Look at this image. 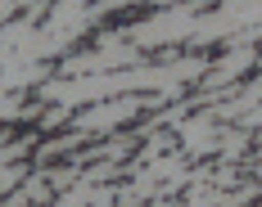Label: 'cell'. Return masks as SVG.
Here are the masks:
<instances>
[{"instance_id": "cell-1", "label": "cell", "mask_w": 262, "mask_h": 207, "mask_svg": "<svg viewBox=\"0 0 262 207\" xmlns=\"http://www.w3.org/2000/svg\"><path fill=\"white\" fill-rule=\"evenodd\" d=\"M208 14L204 0H177V5H158L145 23H131L127 32H118L122 41H136L140 50H158V45H185L194 36L199 18Z\"/></svg>"}, {"instance_id": "cell-2", "label": "cell", "mask_w": 262, "mask_h": 207, "mask_svg": "<svg viewBox=\"0 0 262 207\" xmlns=\"http://www.w3.org/2000/svg\"><path fill=\"white\" fill-rule=\"evenodd\" d=\"M163 99H167L163 90H136V95H113V99L81 104L77 113H73V126L91 131V135H113L122 122L140 117V113H154Z\"/></svg>"}, {"instance_id": "cell-3", "label": "cell", "mask_w": 262, "mask_h": 207, "mask_svg": "<svg viewBox=\"0 0 262 207\" xmlns=\"http://www.w3.org/2000/svg\"><path fill=\"white\" fill-rule=\"evenodd\" d=\"M131 63H145V50L136 41L122 36H104L100 50H81V54H63L59 63V77H86V72H113V68H131Z\"/></svg>"}, {"instance_id": "cell-4", "label": "cell", "mask_w": 262, "mask_h": 207, "mask_svg": "<svg viewBox=\"0 0 262 207\" xmlns=\"http://www.w3.org/2000/svg\"><path fill=\"white\" fill-rule=\"evenodd\" d=\"M81 144H91V131H68V135H59V140H46V144H36V158L41 162H50V158H59V153H77Z\"/></svg>"}, {"instance_id": "cell-5", "label": "cell", "mask_w": 262, "mask_h": 207, "mask_svg": "<svg viewBox=\"0 0 262 207\" xmlns=\"http://www.w3.org/2000/svg\"><path fill=\"white\" fill-rule=\"evenodd\" d=\"M46 171L41 176H32V180H23V194H18V203H46V198H54V194H46Z\"/></svg>"}, {"instance_id": "cell-6", "label": "cell", "mask_w": 262, "mask_h": 207, "mask_svg": "<svg viewBox=\"0 0 262 207\" xmlns=\"http://www.w3.org/2000/svg\"><path fill=\"white\" fill-rule=\"evenodd\" d=\"M36 144H32V135H23V140H9L5 149H0V162H18L23 153H32Z\"/></svg>"}, {"instance_id": "cell-7", "label": "cell", "mask_w": 262, "mask_h": 207, "mask_svg": "<svg viewBox=\"0 0 262 207\" xmlns=\"http://www.w3.org/2000/svg\"><path fill=\"white\" fill-rule=\"evenodd\" d=\"M27 180L23 167H14V162H5V171H0V194H9V189H18V185Z\"/></svg>"}, {"instance_id": "cell-8", "label": "cell", "mask_w": 262, "mask_h": 207, "mask_svg": "<svg viewBox=\"0 0 262 207\" xmlns=\"http://www.w3.org/2000/svg\"><path fill=\"white\" fill-rule=\"evenodd\" d=\"M258 68H262V45H258Z\"/></svg>"}, {"instance_id": "cell-9", "label": "cell", "mask_w": 262, "mask_h": 207, "mask_svg": "<svg viewBox=\"0 0 262 207\" xmlns=\"http://www.w3.org/2000/svg\"><path fill=\"white\" fill-rule=\"evenodd\" d=\"M258 180H262V162H258Z\"/></svg>"}]
</instances>
